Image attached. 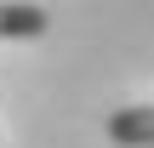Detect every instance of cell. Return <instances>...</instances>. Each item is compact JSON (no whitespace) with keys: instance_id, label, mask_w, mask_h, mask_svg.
<instances>
[{"instance_id":"1","label":"cell","mask_w":154,"mask_h":148,"mask_svg":"<svg viewBox=\"0 0 154 148\" xmlns=\"http://www.w3.org/2000/svg\"><path fill=\"white\" fill-rule=\"evenodd\" d=\"M109 137L120 148H154V103L114 108V114H109Z\"/></svg>"},{"instance_id":"2","label":"cell","mask_w":154,"mask_h":148,"mask_svg":"<svg viewBox=\"0 0 154 148\" xmlns=\"http://www.w3.org/2000/svg\"><path fill=\"white\" fill-rule=\"evenodd\" d=\"M46 11L40 6H29V0H0V40H34V34H46Z\"/></svg>"}]
</instances>
